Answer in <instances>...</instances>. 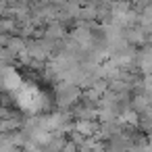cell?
Instances as JSON below:
<instances>
[{
	"instance_id": "6da1fadb",
	"label": "cell",
	"mask_w": 152,
	"mask_h": 152,
	"mask_svg": "<svg viewBox=\"0 0 152 152\" xmlns=\"http://www.w3.org/2000/svg\"><path fill=\"white\" fill-rule=\"evenodd\" d=\"M54 96H56V102L61 108H69L73 106L79 98H81V90L77 83L73 81H67V79H58L56 88H54Z\"/></svg>"
},
{
	"instance_id": "7a4b0ae2",
	"label": "cell",
	"mask_w": 152,
	"mask_h": 152,
	"mask_svg": "<svg viewBox=\"0 0 152 152\" xmlns=\"http://www.w3.org/2000/svg\"><path fill=\"white\" fill-rule=\"evenodd\" d=\"M150 100H152V98H150L146 92H142V90H140V92L131 98V104H129V106H131L135 113H146V110H148V106H150Z\"/></svg>"
}]
</instances>
